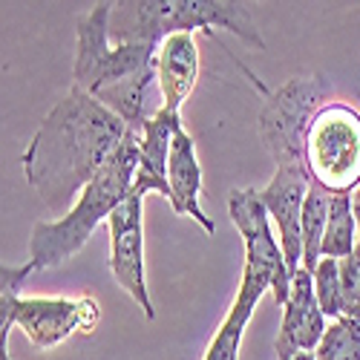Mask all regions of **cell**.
Instances as JSON below:
<instances>
[{
  "mask_svg": "<svg viewBox=\"0 0 360 360\" xmlns=\"http://www.w3.org/2000/svg\"><path fill=\"white\" fill-rule=\"evenodd\" d=\"M127 130L112 110L84 89L70 86L23 150L20 165L26 182L49 211H64L98 176Z\"/></svg>",
  "mask_w": 360,
  "mask_h": 360,
  "instance_id": "1",
  "label": "cell"
},
{
  "mask_svg": "<svg viewBox=\"0 0 360 360\" xmlns=\"http://www.w3.org/2000/svg\"><path fill=\"white\" fill-rule=\"evenodd\" d=\"M112 4H98L75 18V67L72 86L112 110L130 130L147 124V96L156 81V46L112 44Z\"/></svg>",
  "mask_w": 360,
  "mask_h": 360,
  "instance_id": "2",
  "label": "cell"
},
{
  "mask_svg": "<svg viewBox=\"0 0 360 360\" xmlns=\"http://www.w3.org/2000/svg\"><path fill=\"white\" fill-rule=\"evenodd\" d=\"M228 217L236 225L245 245V268L243 283L233 297L228 314L222 317L217 335L211 338L202 360H239V346H243L245 326L265 291H271L277 306L288 303L291 294V271L283 259V248L271 231V219L262 207L254 188H239L228 196Z\"/></svg>",
  "mask_w": 360,
  "mask_h": 360,
  "instance_id": "3",
  "label": "cell"
},
{
  "mask_svg": "<svg viewBox=\"0 0 360 360\" xmlns=\"http://www.w3.org/2000/svg\"><path fill=\"white\" fill-rule=\"evenodd\" d=\"M139 130H127L122 144L115 147V153L107 159V165L98 170V176L84 188L78 202L61 219L52 222H38L32 236H29V262L38 271H49V268L64 265L72 259L96 233V228L112 217V211L122 205L130 191L139 167Z\"/></svg>",
  "mask_w": 360,
  "mask_h": 360,
  "instance_id": "4",
  "label": "cell"
},
{
  "mask_svg": "<svg viewBox=\"0 0 360 360\" xmlns=\"http://www.w3.org/2000/svg\"><path fill=\"white\" fill-rule=\"evenodd\" d=\"M193 29H202V32L225 29L245 44L265 49L248 4H236V0H124V4H112V44H144L159 49L165 38L179 32L193 35Z\"/></svg>",
  "mask_w": 360,
  "mask_h": 360,
  "instance_id": "5",
  "label": "cell"
},
{
  "mask_svg": "<svg viewBox=\"0 0 360 360\" xmlns=\"http://www.w3.org/2000/svg\"><path fill=\"white\" fill-rule=\"evenodd\" d=\"M38 271L32 262L0 268V340L18 326L35 349H52L67 338L93 335L101 320V309L93 297H20L23 283Z\"/></svg>",
  "mask_w": 360,
  "mask_h": 360,
  "instance_id": "6",
  "label": "cell"
},
{
  "mask_svg": "<svg viewBox=\"0 0 360 360\" xmlns=\"http://www.w3.org/2000/svg\"><path fill=\"white\" fill-rule=\"evenodd\" d=\"M259 107V139L277 167L303 165L306 133L320 107L328 104L332 81L323 72H300L277 89H265Z\"/></svg>",
  "mask_w": 360,
  "mask_h": 360,
  "instance_id": "7",
  "label": "cell"
},
{
  "mask_svg": "<svg viewBox=\"0 0 360 360\" xmlns=\"http://www.w3.org/2000/svg\"><path fill=\"white\" fill-rule=\"evenodd\" d=\"M309 179L328 193H352L360 188V110L328 101L311 118L306 133Z\"/></svg>",
  "mask_w": 360,
  "mask_h": 360,
  "instance_id": "8",
  "label": "cell"
},
{
  "mask_svg": "<svg viewBox=\"0 0 360 360\" xmlns=\"http://www.w3.org/2000/svg\"><path fill=\"white\" fill-rule=\"evenodd\" d=\"M141 202H144V196L130 193L107 219V225H110V268H112L115 283L136 300V306L144 311V317L153 320L156 309H153V300H150L147 277H144Z\"/></svg>",
  "mask_w": 360,
  "mask_h": 360,
  "instance_id": "9",
  "label": "cell"
},
{
  "mask_svg": "<svg viewBox=\"0 0 360 360\" xmlns=\"http://www.w3.org/2000/svg\"><path fill=\"white\" fill-rule=\"evenodd\" d=\"M311 188V179L306 167L285 165L277 167L271 182L262 191H257L262 207L268 211V219L277 225V243L283 248V259L288 271L297 274L303 268V207Z\"/></svg>",
  "mask_w": 360,
  "mask_h": 360,
  "instance_id": "10",
  "label": "cell"
},
{
  "mask_svg": "<svg viewBox=\"0 0 360 360\" xmlns=\"http://www.w3.org/2000/svg\"><path fill=\"white\" fill-rule=\"evenodd\" d=\"M283 323H280V335L274 343L277 360H291L297 354L317 352L323 335H326V314L317 303L314 294V277L300 268L291 277V294L288 303L283 306Z\"/></svg>",
  "mask_w": 360,
  "mask_h": 360,
  "instance_id": "11",
  "label": "cell"
},
{
  "mask_svg": "<svg viewBox=\"0 0 360 360\" xmlns=\"http://www.w3.org/2000/svg\"><path fill=\"white\" fill-rule=\"evenodd\" d=\"M182 130V115L159 107L153 115L147 118V124L141 127V141H139V167L133 179V191L136 196L147 193H162L170 199V185H167V159H170V147L173 136Z\"/></svg>",
  "mask_w": 360,
  "mask_h": 360,
  "instance_id": "12",
  "label": "cell"
},
{
  "mask_svg": "<svg viewBox=\"0 0 360 360\" xmlns=\"http://www.w3.org/2000/svg\"><path fill=\"white\" fill-rule=\"evenodd\" d=\"M167 185H170V207L179 217H191L202 225L205 233L217 231L214 219L202 211V167H199V156H196V141L191 139V133L179 130L173 136V147H170V159H167Z\"/></svg>",
  "mask_w": 360,
  "mask_h": 360,
  "instance_id": "13",
  "label": "cell"
},
{
  "mask_svg": "<svg viewBox=\"0 0 360 360\" xmlns=\"http://www.w3.org/2000/svg\"><path fill=\"white\" fill-rule=\"evenodd\" d=\"M156 81L162 89V107L179 112L199 81V46L188 32L170 35L156 49Z\"/></svg>",
  "mask_w": 360,
  "mask_h": 360,
  "instance_id": "14",
  "label": "cell"
},
{
  "mask_svg": "<svg viewBox=\"0 0 360 360\" xmlns=\"http://www.w3.org/2000/svg\"><path fill=\"white\" fill-rule=\"evenodd\" d=\"M357 248V219H354V202L352 193H332V207H328V222L323 236V257L328 259H346Z\"/></svg>",
  "mask_w": 360,
  "mask_h": 360,
  "instance_id": "15",
  "label": "cell"
},
{
  "mask_svg": "<svg viewBox=\"0 0 360 360\" xmlns=\"http://www.w3.org/2000/svg\"><path fill=\"white\" fill-rule=\"evenodd\" d=\"M328 207H332V193L311 182L306 207H303V268L309 274H314V268L323 259V236H326V222H328Z\"/></svg>",
  "mask_w": 360,
  "mask_h": 360,
  "instance_id": "16",
  "label": "cell"
},
{
  "mask_svg": "<svg viewBox=\"0 0 360 360\" xmlns=\"http://www.w3.org/2000/svg\"><path fill=\"white\" fill-rule=\"evenodd\" d=\"M317 360H360V320L340 317L326 328L314 352Z\"/></svg>",
  "mask_w": 360,
  "mask_h": 360,
  "instance_id": "17",
  "label": "cell"
},
{
  "mask_svg": "<svg viewBox=\"0 0 360 360\" xmlns=\"http://www.w3.org/2000/svg\"><path fill=\"white\" fill-rule=\"evenodd\" d=\"M311 277H314V294H317V303H320L323 314L332 317V320L346 317V309H343V285H340V259L323 257Z\"/></svg>",
  "mask_w": 360,
  "mask_h": 360,
  "instance_id": "18",
  "label": "cell"
},
{
  "mask_svg": "<svg viewBox=\"0 0 360 360\" xmlns=\"http://www.w3.org/2000/svg\"><path fill=\"white\" fill-rule=\"evenodd\" d=\"M340 285H343L346 317L360 320V251L340 259Z\"/></svg>",
  "mask_w": 360,
  "mask_h": 360,
  "instance_id": "19",
  "label": "cell"
},
{
  "mask_svg": "<svg viewBox=\"0 0 360 360\" xmlns=\"http://www.w3.org/2000/svg\"><path fill=\"white\" fill-rule=\"evenodd\" d=\"M352 202H354V219H357V248H354V251H360V188L354 191Z\"/></svg>",
  "mask_w": 360,
  "mask_h": 360,
  "instance_id": "20",
  "label": "cell"
},
{
  "mask_svg": "<svg viewBox=\"0 0 360 360\" xmlns=\"http://www.w3.org/2000/svg\"><path fill=\"white\" fill-rule=\"evenodd\" d=\"M291 360H317V357H314V352H306V354H297V357H291Z\"/></svg>",
  "mask_w": 360,
  "mask_h": 360,
  "instance_id": "21",
  "label": "cell"
},
{
  "mask_svg": "<svg viewBox=\"0 0 360 360\" xmlns=\"http://www.w3.org/2000/svg\"><path fill=\"white\" fill-rule=\"evenodd\" d=\"M4 360H9V354H6V352H4Z\"/></svg>",
  "mask_w": 360,
  "mask_h": 360,
  "instance_id": "22",
  "label": "cell"
}]
</instances>
